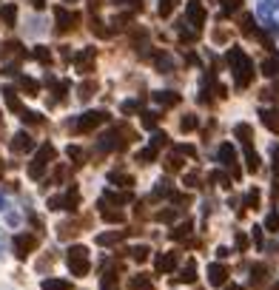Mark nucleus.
<instances>
[{
	"mask_svg": "<svg viewBox=\"0 0 279 290\" xmlns=\"http://www.w3.org/2000/svg\"><path fill=\"white\" fill-rule=\"evenodd\" d=\"M54 157H57L54 145H40L37 157L32 160V165H29V176H32V179H40V176H43L48 168L54 165Z\"/></svg>",
	"mask_w": 279,
	"mask_h": 290,
	"instance_id": "obj_1",
	"label": "nucleus"
},
{
	"mask_svg": "<svg viewBox=\"0 0 279 290\" xmlns=\"http://www.w3.org/2000/svg\"><path fill=\"white\" fill-rule=\"evenodd\" d=\"M69 267H71V273H74V276H86V273H89V267H92L89 248H83V245L69 248Z\"/></svg>",
	"mask_w": 279,
	"mask_h": 290,
	"instance_id": "obj_2",
	"label": "nucleus"
},
{
	"mask_svg": "<svg viewBox=\"0 0 279 290\" xmlns=\"http://www.w3.org/2000/svg\"><path fill=\"white\" fill-rule=\"evenodd\" d=\"M231 63L233 66H236V85H248V83H251V77H254V71H251V63H248V57H245L242 51H239V48H233L231 51Z\"/></svg>",
	"mask_w": 279,
	"mask_h": 290,
	"instance_id": "obj_3",
	"label": "nucleus"
},
{
	"mask_svg": "<svg viewBox=\"0 0 279 290\" xmlns=\"http://www.w3.org/2000/svg\"><path fill=\"white\" fill-rule=\"evenodd\" d=\"M103 123H108V114L105 111H89L77 120V134H92L94 128H100Z\"/></svg>",
	"mask_w": 279,
	"mask_h": 290,
	"instance_id": "obj_4",
	"label": "nucleus"
},
{
	"mask_svg": "<svg viewBox=\"0 0 279 290\" xmlns=\"http://www.w3.org/2000/svg\"><path fill=\"white\" fill-rule=\"evenodd\" d=\"M77 205H80V191L77 188H71V191H66V197H51L48 199V208L51 210H77Z\"/></svg>",
	"mask_w": 279,
	"mask_h": 290,
	"instance_id": "obj_5",
	"label": "nucleus"
},
{
	"mask_svg": "<svg viewBox=\"0 0 279 290\" xmlns=\"http://www.w3.org/2000/svg\"><path fill=\"white\" fill-rule=\"evenodd\" d=\"M37 245H40V236H35V233H20V236H14V253L20 256V259H26L32 250H37Z\"/></svg>",
	"mask_w": 279,
	"mask_h": 290,
	"instance_id": "obj_6",
	"label": "nucleus"
},
{
	"mask_svg": "<svg viewBox=\"0 0 279 290\" xmlns=\"http://www.w3.org/2000/svg\"><path fill=\"white\" fill-rule=\"evenodd\" d=\"M177 265H180V253L171 250V253H163L157 259V273H174Z\"/></svg>",
	"mask_w": 279,
	"mask_h": 290,
	"instance_id": "obj_7",
	"label": "nucleus"
},
{
	"mask_svg": "<svg viewBox=\"0 0 279 290\" xmlns=\"http://www.w3.org/2000/svg\"><path fill=\"white\" fill-rule=\"evenodd\" d=\"M54 14H57V32H63V35H66V32H74L77 14H69L66 9H57Z\"/></svg>",
	"mask_w": 279,
	"mask_h": 290,
	"instance_id": "obj_8",
	"label": "nucleus"
},
{
	"mask_svg": "<svg viewBox=\"0 0 279 290\" xmlns=\"http://www.w3.org/2000/svg\"><path fill=\"white\" fill-rule=\"evenodd\" d=\"M74 66H77L80 74H92V69H94V51L92 48L83 51V54H77V57H74Z\"/></svg>",
	"mask_w": 279,
	"mask_h": 290,
	"instance_id": "obj_9",
	"label": "nucleus"
},
{
	"mask_svg": "<svg viewBox=\"0 0 279 290\" xmlns=\"http://www.w3.org/2000/svg\"><path fill=\"white\" fill-rule=\"evenodd\" d=\"M35 148V139L29 137V134H17V137L12 139V151L14 154H26V151H32Z\"/></svg>",
	"mask_w": 279,
	"mask_h": 290,
	"instance_id": "obj_10",
	"label": "nucleus"
},
{
	"mask_svg": "<svg viewBox=\"0 0 279 290\" xmlns=\"http://www.w3.org/2000/svg\"><path fill=\"white\" fill-rule=\"evenodd\" d=\"M220 157H222V163H225V165H231V174L239 176V168L233 165V163H236V151H233L231 145H222V148H220Z\"/></svg>",
	"mask_w": 279,
	"mask_h": 290,
	"instance_id": "obj_11",
	"label": "nucleus"
},
{
	"mask_svg": "<svg viewBox=\"0 0 279 290\" xmlns=\"http://www.w3.org/2000/svg\"><path fill=\"white\" fill-rule=\"evenodd\" d=\"M225 276H228L225 265H211V285H225Z\"/></svg>",
	"mask_w": 279,
	"mask_h": 290,
	"instance_id": "obj_12",
	"label": "nucleus"
},
{
	"mask_svg": "<svg viewBox=\"0 0 279 290\" xmlns=\"http://www.w3.org/2000/svg\"><path fill=\"white\" fill-rule=\"evenodd\" d=\"M57 231H60L57 236H60V239H63V242H66V239H74V236L80 233V231H77V225H74V222H63V225H60Z\"/></svg>",
	"mask_w": 279,
	"mask_h": 290,
	"instance_id": "obj_13",
	"label": "nucleus"
},
{
	"mask_svg": "<svg viewBox=\"0 0 279 290\" xmlns=\"http://www.w3.org/2000/svg\"><path fill=\"white\" fill-rule=\"evenodd\" d=\"M191 228H194V225L186 219L183 225H177L174 231H171V239H186V236H191Z\"/></svg>",
	"mask_w": 279,
	"mask_h": 290,
	"instance_id": "obj_14",
	"label": "nucleus"
},
{
	"mask_svg": "<svg viewBox=\"0 0 279 290\" xmlns=\"http://www.w3.org/2000/svg\"><path fill=\"white\" fill-rule=\"evenodd\" d=\"M131 290H154V285L148 276H134L131 279Z\"/></svg>",
	"mask_w": 279,
	"mask_h": 290,
	"instance_id": "obj_15",
	"label": "nucleus"
},
{
	"mask_svg": "<svg viewBox=\"0 0 279 290\" xmlns=\"http://www.w3.org/2000/svg\"><path fill=\"white\" fill-rule=\"evenodd\" d=\"M43 290H71V285L63 282V279H46V282H43Z\"/></svg>",
	"mask_w": 279,
	"mask_h": 290,
	"instance_id": "obj_16",
	"label": "nucleus"
},
{
	"mask_svg": "<svg viewBox=\"0 0 279 290\" xmlns=\"http://www.w3.org/2000/svg\"><path fill=\"white\" fill-rule=\"evenodd\" d=\"M245 160H248V171H259V157L251 151V145H245Z\"/></svg>",
	"mask_w": 279,
	"mask_h": 290,
	"instance_id": "obj_17",
	"label": "nucleus"
},
{
	"mask_svg": "<svg viewBox=\"0 0 279 290\" xmlns=\"http://www.w3.org/2000/svg\"><path fill=\"white\" fill-rule=\"evenodd\" d=\"M262 71H265L268 77H279V60H265V63H262Z\"/></svg>",
	"mask_w": 279,
	"mask_h": 290,
	"instance_id": "obj_18",
	"label": "nucleus"
},
{
	"mask_svg": "<svg viewBox=\"0 0 279 290\" xmlns=\"http://www.w3.org/2000/svg\"><path fill=\"white\" fill-rule=\"evenodd\" d=\"M165 171H168V174H180V171H183V160H180V157H168V160H165Z\"/></svg>",
	"mask_w": 279,
	"mask_h": 290,
	"instance_id": "obj_19",
	"label": "nucleus"
},
{
	"mask_svg": "<svg viewBox=\"0 0 279 290\" xmlns=\"http://www.w3.org/2000/svg\"><path fill=\"white\" fill-rule=\"evenodd\" d=\"M180 282H188V285L197 282V265H194V259H188V270L180 276Z\"/></svg>",
	"mask_w": 279,
	"mask_h": 290,
	"instance_id": "obj_20",
	"label": "nucleus"
},
{
	"mask_svg": "<svg viewBox=\"0 0 279 290\" xmlns=\"http://www.w3.org/2000/svg\"><path fill=\"white\" fill-rule=\"evenodd\" d=\"M148 253H151V250H148L145 245H140V248H134V250H131V256L137 259L140 265H142V262H148Z\"/></svg>",
	"mask_w": 279,
	"mask_h": 290,
	"instance_id": "obj_21",
	"label": "nucleus"
},
{
	"mask_svg": "<svg viewBox=\"0 0 279 290\" xmlns=\"http://www.w3.org/2000/svg\"><path fill=\"white\" fill-rule=\"evenodd\" d=\"M6 103H9V108H12V111H20V100H17V94L12 91V88H6Z\"/></svg>",
	"mask_w": 279,
	"mask_h": 290,
	"instance_id": "obj_22",
	"label": "nucleus"
},
{
	"mask_svg": "<svg viewBox=\"0 0 279 290\" xmlns=\"http://www.w3.org/2000/svg\"><path fill=\"white\" fill-rule=\"evenodd\" d=\"M20 88H23V91H29V97H35V94H37V83L29 80V77H23V80H20Z\"/></svg>",
	"mask_w": 279,
	"mask_h": 290,
	"instance_id": "obj_23",
	"label": "nucleus"
},
{
	"mask_svg": "<svg viewBox=\"0 0 279 290\" xmlns=\"http://www.w3.org/2000/svg\"><path fill=\"white\" fill-rule=\"evenodd\" d=\"M265 125L271 128V131H279V120H277V114H271V111H265Z\"/></svg>",
	"mask_w": 279,
	"mask_h": 290,
	"instance_id": "obj_24",
	"label": "nucleus"
},
{
	"mask_svg": "<svg viewBox=\"0 0 279 290\" xmlns=\"http://www.w3.org/2000/svg\"><path fill=\"white\" fill-rule=\"evenodd\" d=\"M256 205H259V191H251L245 197V208H256Z\"/></svg>",
	"mask_w": 279,
	"mask_h": 290,
	"instance_id": "obj_25",
	"label": "nucleus"
},
{
	"mask_svg": "<svg viewBox=\"0 0 279 290\" xmlns=\"http://www.w3.org/2000/svg\"><path fill=\"white\" fill-rule=\"evenodd\" d=\"M220 3H222V9H225V12H236V9L242 6V0H220Z\"/></svg>",
	"mask_w": 279,
	"mask_h": 290,
	"instance_id": "obj_26",
	"label": "nucleus"
},
{
	"mask_svg": "<svg viewBox=\"0 0 279 290\" xmlns=\"http://www.w3.org/2000/svg\"><path fill=\"white\" fill-rule=\"evenodd\" d=\"M180 128H183V131H194V128H197V117H191V114H188L186 120L180 123Z\"/></svg>",
	"mask_w": 279,
	"mask_h": 290,
	"instance_id": "obj_27",
	"label": "nucleus"
},
{
	"mask_svg": "<svg viewBox=\"0 0 279 290\" xmlns=\"http://www.w3.org/2000/svg\"><path fill=\"white\" fill-rule=\"evenodd\" d=\"M111 179H114V182H120V185H123V188H131V185H134V176H128V174H123V176H111Z\"/></svg>",
	"mask_w": 279,
	"mask_h": 290,
	"instance_id": "obj_28",
	"label": "nucleus"
},
{
	"mask_svg": "<svg viewBox=\"0 0 279 290\" xmlns=\"http://www.w3.org/2000/svg\"><path fill=\"white\" fill-rule=\"evenodd\" d=\"M171 12H174V0H163V3H160V14H163V17H168Z\"/></svg>",
	"mask_w": 279,
	"mask_h": 290,
	"instance_id": "obj_29",
	"label": "nucleus"
},
{
	"mask_svg": "<svg viewBox=\"0 0 279 290\" xmlns=\"http://www.w3.org/2000/svg\"><path fill=\"white\" fill-rule=\"evenodd\" d=\"M94 88H97L94 83H86V85H83V88H80V97H83V100H89V97H92V91H94Z\"/></svg>",
	"mask_w": 279,
	"mask_h": 290,
	"instance_id": "obj_30",
	"label": "nucleus"
},
{
	"mask_svg": "<svg viewBox=\"0 0 279 290\" xmlns=\"http://www.w3.org/2000/svg\"><path fill=\"white\" fill-rule=\"evenodd\" d=\"M14 6H6V9H3V20H6V23H14Z\"/></svg>",
	"mask_w": 279,
	"mask_h": 290,
	"instance_id": "obj_31",
	"label": "nucleus"
},
{
	"mask_svg": "<svg viewBox=\"0 0 279 290\" xmlns=\"http://www.w3.org/2000/svg\"><path fill=\"white\" fill-rule=\"evenodd\" d=\"M35 57L40 60V63H51V54H48L46 48H37V51H35Z\"/></svg>",
	"mask_w": 279,
	"mask_h": 290,
	"instance_id": "obj_32",
	"label": "nucleus"
},
{
	"mask_svg": "<svg viewBox=\"0 0 279 290\" xmlns=\"http://www.w3.org/2000/svg\"><path fill=\"white\" fill-rule=\"evenodd\" d=\"M160 103L163 105H177L180 103V97H177V94H168V97H160Z\"/></svg>",
	"mask_w": 279,
	"mask_h": 290,
	"instance_id": "obj_33",
	"label": "nucleus"
},
{
	"mask_svg": "<svg viewBox=\"0 0 279 290\" xmlns=\"http://www.w3.org/2000/svg\"><path fill=\"white\" fill-rule=\"evenodd\" d=\"M174 216H177L174 210H160V213H157V219H163V222H171Z\"/></svg>",
	"mask_w": 279,
	"mask_h": 290,
	"instance_id": "obj_34",
	"label": "nucleus"
},
{
	"mask_svg": "<svg viewBox=\"0 0 279 290\" xmlns=\"http://www.w3.org/2000/svg\"><path fill=\"white\" fill-rule=\"evenodd\" d=\"M236 248H239V250L248 248V236H245V233H236Z\"/></svg>",
	"mask_w": 279,
	"mask_h": 290,
	"instance_id": "obj_35",
	"label": "nucleus"
},
{
	"mask_svg": "<svg viewBox=\"0 0 279 290\" xmlns=\"http://www.w3.org/2000/svg\"><path fill=\"white\" fill-rule=\"evenodd\" d=\"M265 267H262V265H259V267H256V285H262V282H265Z\"/></svg>",
	"mask_w": 279,
	"mask_h": 290,
	"instance_id": "obj_36",
	"label": "nucleus"
},
{
	"mask_svg": "<svg viewBox=\"0 0 279 290\" xmlns=\"http://www.w3.org/2000/svg\"><path fill=\"white\" fill-rule=\"evenodd\" d=\"M157 125V114H145V128H154Z\"/></svg>",
	"mask_w": 279,
	"mask_h": 290,
	"instance_id": "obj_37",
	"label": "nucleus"
},
{
	"mask_svg": "<svg viewBox=\"0 0 279 290\" xmlns=\"http://www.w3.org/2000/svg\"><path fill=\"white\" fill-rule=\"evenodd\" d=\"M228 290H242V288H239V285H228Z\"/></svg>",
	"mask_w": 279,
	"mask_h": 290,
	"instance_id": "obj_38",
	"label": "nucleus"
},
{
	"mask_svg": "<svg viewBox=\"0 0 279 290\" xmlns=\"http://www.w3.org/2000/svg\"><path fill=\"white\" fill-rule=\"evenodd\" d=\"M35 6H37V9H40V6H43V0H35Z\"/></svg>",
	"mask_w": 279,
	"mask_h": 290,
	"instance_id": "obj_39",
	"label": "nucleus"
},
{
	"mask_svg": "<svg viewBox=\"0 0 279 290\" xmlns=\"http://www.w3.org/2000/svg\"><path fill=\"white\" fill-rule=\"evenodd\" d=\"M0 176H3V163H0Z\"/></svg>",
	"mask_w": 279,
	"mask_h": 290,
	"instance_id": "obj_40",
	"label": "nucleus"
}]
</instances>
